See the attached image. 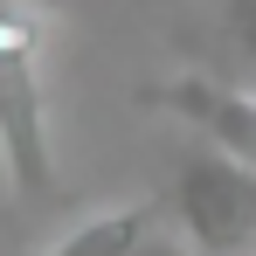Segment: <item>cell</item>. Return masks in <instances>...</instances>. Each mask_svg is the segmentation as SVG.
<instances>
[{
  "instance_id": "cell-1",
  "label": "cell",
  "mask_w": 256,
  "mask_h": 256,
  "mask_svg": "<svg viewBox=\"0 0 256 256\" xmlns=\"http://www.w3.org/2000/svg\"><path fill=\"white\" fill-rule=\"evenodd\" d=\"M48 7H0V166L21 201L56 194V132H48V76H42Z\"/></svg>"
},
{
  "instance_id": "cell-2",
  "label": "cell",
  "mask_w": 256,
  "mask_h": 256,
  "mask_svg": "<svg viewBox=\"0 0 256 256\" xmlns=\"http://www.w3.org/2000/svg\"><path fill=\"white\" fill-rule=\"evenodd\" d=\"M173 214H180V236L201 256H250V242H256V166L201 146L180 166Z\"/></svg>"
},
{
  "instance_id": "cell-3",
  "label": "cell",
  "mask_w": 256,
  "mask_h": 256,
  "mask_svg": "<svg viewBox=\"0 0 256 256\" xmlns=\"http://www.w3.org/2000/svg\"><path fill=\"white\" fill-rule=\"evenodd\" d=\"M132 104L187 125L208 152H228V160L256 166V90L228 84V76H208V70H180L166 84H146Z\"/></svg>"
},
{
  "instance_id": "cell-4",
  "label": "cell",
  "mask_w": 256,
  "mask_h": 256,
  "mask_svg": "<svg viewBox=\"0 0 256 256\" xmlns=\"http://www.w3.org/2000/svg\"><path fill=\"white\" fill-rule=\"evenodd\" d=\"M166 222V208L160 201H125V208H104V214H90V222H76L56 250L42 256H132V242L146 236V228H160Z\"/></svg>"
},
{
  "instance_id": "cell-5",
  "label": "cell",
  "mask_w": 256,
  "mask_h": 256,
  "mask_svg": "<svg viewBox=\"0 0 256 256\" xmlns=\"http://www.w3.org/2000/svg\"><path fill=\"white\" fill-rule=\"evenodd\" d=\"M228 35H236V56L256 70V0H228Z\"/></svg>"
},
{
  "instance_id": "cell-6",
  "label": "cell",
  "mask_w": 256,
  "mask_h": 256,
  "mask_svg": "<svg viewBox=\"0 0 256 256\" xmlns=\"http://www.w3.org/2000/svg\"><path fill=\"white\" fill-rule=\"evenodd\" d=\"M132 256H201V250H194L187 236H173L166 222H160V228H146V236L132 242Z\"/></svg>"
},
{
  "instance_id": "cell-7",
  "label": "cell",
  "mask_w": 256,
  "mask_h": 256,
  "mask_svg": "<svg viewBox=\"0 0 256 256\" xmlns=\"http://www.w3.org/2000/svg\"><path fill=\"white\" fill-rule=\"evenodd\" d=\"M0 7H7V0H0ZM28 7H56V0H28Z\"/></svg>"
},
{
  "instance_id": "cell-8",
  "label": "cell",
  "mask_w": 256,
  "mask_h": 256,
  "mask_svg": "<svg viewBox=\"0 0 256 256\" xmlns=\"http://www.w3.org/2000/svg\"><path fill=\"white\" fill-rule=\"evenodd\" d=\"M250 256H256V242H250Z\"/></svg>"
}]
</instances>
